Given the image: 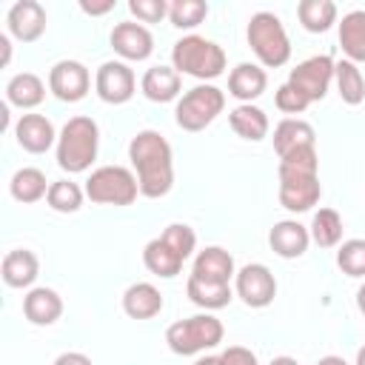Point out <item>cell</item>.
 Listing matches in <instances>:
<instances>
[{
    "instance_id": "obj_36",
    "label": "cell",
    "mask_w": 365,
    "mask_h": 365,
    "mask_svg": "<svg viewBox=\"0 0 365 365\" xmlns=\"http://www.w3.org/2000/svg\"><path fill=\"white\" fill-rule=\"evenodd\" d=\"M128 11L137 17V23H160L168 17L165 0H128Z\"/></svg>"
},
{
    "instance_id": "obj_3",
    "label": "cell",
    "mask_w": 365,
    "mask_h": 365,
    "mask_svg": "<svg viewBox=\"0 0 365 365\" xmlns=\"http://www.w3.org/2000/svg\"><path fill=\"white\" fill-rule=\"evenodd\" d=\"M97 148H100V125L91 117L77 114L60 128L57 165L68 174H83L97 160Z\"/></svg>"
},
{
    "instance_id": "obj_37",
    "label": "cell",
    "mask_w": 365,
    "mask_h": 365,
    "mask_svg": "<svg viewBox=\"0 0 365 365\" xmlns=\"http://www.w3.org/2000/svg\"><path fill=\"white\" fill-rule=\"evenodd\" d=\"M274 106L279 108V111H285V114H302L311 103L294 88V86H288V83H282L279 88H277V94H274Z\"/></svg>"
},
{
    "instance_id": "obj_18",
    "label": "cell",
    "mask_w": 365,
    "mask_h": 365,
    "mask_svg": "<svg viewBox=\"0 0 365 365\" xmlns=\"http://www.w3.org/2000/svg\"><path fill=\"white\" fill-rule=\"evenodd\" d=\"M268 88V74L257 63H237L228 74V94L240 103H251L262 97Z\"/></svg>"
},
{
    "instance_id": "obj_31",
    "label": "cell",
    "mask_w": 365,
    "mask_h": 365,
    "mask_svg": "<svg viewBox=\"0 0 365 365\" xmlns=\"http://www.w3.org/2000/svg\"><path fill=\"white\" fill-rule=\"evenodd\" d=\"M334 80H336V91H339L342 103L359 106L365 100V77L356 63H351V60L334 63Z\"/></svg>"
},
{
    "instance_id": "obj_34",
    "label": "cell",
    "mask_w": 365,
    "mask_h": 365,
    "mask_svg": "<svg viewBox=\"0 0 365 365\" xmlns=\"http://www.w3.org/2000/svg\"><path fill=\"white\" fill-rule=\"evenodd\" d=\"M208 17V3L202 0H174L168 3V20L177 29H197Z\"/></svg>"
},
{
    "instance_id": "obj_5",
    "label": "cell",
    "mask_w": 365,
    "mask_h": 365,
    "mask_svg": "<svg viewBox=\"0 0 365 365\" xmlns=\"http://www.w3.org/2000/svg\"><path fill=\"white\" fill-rule=\"evenodd\" d=\"M245 37H248L251 51L257 54V60L265 68H279V66H285L291 60L288 31H285L282 20L274 11H257V14H251L248 29H245Z\"/></svg>"
},
{
    "instance_id": "obj_41",
    "label": "cell",
    "mask_w": 365,
    "mask_h": 365,
    "mask_svg": "<svg viewBox=\"0 0 365 365\" xmlns=\"http://www.w3.org/2000/svg\"><path fill=\"white\" fill-rule=\"evenodd\" d=\"M0 51H3V66H9V60H11V43H9L6 34H0Z\"/></svg>"
},
{
    "instance_id": "obj_26",
    "label": "cell",
    "mask_w": 365,
    "mask_h": 365,
    "mask_svg": "<svg viewBox=\"0 0 365 365\" xmlns=\"http://www.w3.org/2000/svg\"><path fill=\"white\" fill-rule=\"evenodd\" d=\"M336 26H339V46L345 60L365 63V9H354L342 14Z\"/></svg>"
},
{
    "instance_id": "obj_27",
    "label": "cell",
    "mask_w": 365,
    "mask_h": 365,
    "mask_svg": "<svg viewBox=\"0 0 365 365\" xmlns=\"http://www.w3.org/2000/svg\"><path fill=\"white\" fill-rule=\"evenodd\" d=\"M46 100V83L34 71H20L6 83V103L17 108H37Z\"/></svg>"
},
{
    "instance_id": "obj_40",
    "label": "cell",
    "mask_w": 365,
    "mask_h": 365,
    "mask_svg": "<svg viewBox=\"0 0 365 365\" xmlns=\"http://www.w3.org/2000/svg\"><path fill=\"white\" fill-rule=\"evenodd\" d=\"M80 9L86 11V14H91V17H100V14H106V11H111L114 9V0H106V3H80Z\"/></svg>"
},
{
    "instance_id": "obj_12",
    "label": "cell",
    "mask_w": 365,
    "mask_h": 365,
    "mask_svg": "<svg viewBox=\"0 0 365 365\" xmlns=\"http://www.w3.org/2000/svg\"><path fill=\"white\" fill-rule=\"evenodd\" d=\"M91 88V74L80 60H60L48 71V91L63 103H80Z\"/></svg>"
},
{
    "instance_id": "obj_13",
    "label": "cell",
    "mask_w": 365,
    "mask_h": 365,
    "mask_svg": "<svg viewBox=\"0 0 365 365\" xmlns=\"http://www.w3.org/2000/svg\"><path fill=\"white\" fill-rule=\"evenodd\" d=\"M111 48L123 57V60H131V63H140V60H148L151 51H154V37L151 31L143 26V23H134V20H123L111 29Z\"/></svg>"
},
{
    "instance_id": "obj_38",
    "label": "cell",
    "mask_w": 365,
    "mask_h": 365,
    "mask_svg": "<svg viewBox=\"0 0 365 365\" xmlns=\"http://www.w3.org/2000/svg\"><path fill=\"white\" fill-rule=\"evenodd\" d=\"M220 365H259V362H257V354H254L251 348L228 345V348L220 354Z\"/></svg>"
},
{
    "instance_id": "obj_20",
    "label": "cell",
    "mask_w": 365,
    "mask_h": 365,
    "mask_svg": "<svg viewBox=\"0 0 365 365\" xmlns=\"http://www.w3.org/2000/svg\"><path fill=\"white\" fill-rule=\"evenodd\" d=\"M180 88H182V74L174 66H151L140 80V91L151 103H171L180 97Z\"/></svg>"
},
{
    "instance_id": "obj_15",
    "label": "cell",
    "mask_w": 365,
    "mask_h": 365,
    "mask_svg": "<svg viewBox=\"0 0 365 365\" xmlns=\"http://www.w3.org/2000/svg\"><path fill=\"white\" fill-rule=\"evenodd\" d=\"M57 131L46 114H23L14 123V140L29 154H46L57 143Z\"/></svg>"
},
{
    "instance_id": "obj_43",
    "label": "cell",
    "mask_w": 365,
    "mask_h": 365,
    "mask_svg": "<svg viewBox=\"0 0 365 365\" xmlns=\"http://www.w3.org/2000/svg\"><path fill=\"white\" fill-rule=\"evenodd\" d=\"M268 365H299V362H297L294 356H285V354H282V356H274Z\"/></svg>"
},
{
    "instance_id": "obj_4",
    "label": "cell",
    "mask_w": 365,
    "mask_h": 365,
    "mask_svg": "<svg viewBox=\"0 0 365 365\" xmlns=\"http://www.w3.org/2000/svg\"><path fill=\"white\" fill-rule=\"evenodd\" d=\"M171 66L180 74L197 80H214L225 71V51L222 46H217L202 34H185L171 48Z\"/></svg>"
},
{
    "instance_id": "obj_11",
    "label": "cell",
    "mask_w": 365,
    "mask_h": 365,
    "mask_svg": "<svg viewBox=\"0 0 365 365\" xmlns=\"http://www.w3.org/2000/svg\"><path fill=\"white\" fill-rule=\"evenodd\" d=\"M94 91L108 106H123L137 91V77L123 60H106L94 74Z\"/></svg>"
},
{
    "instance_id": "obj_21",
    "label": "cell",
    "mask_w": 365,
    "mask_h": 365,
    "mask_svg": "<svg viewBox=\"0 0 365 365\" xmlns=\"http://www.w3.org/2000/svg\"><path fill=\"white\" fill-rule=\"evenodd\" d=\"M0 274H3V282L9 288H31L37 274H40V259L29 248H14L3 257Z\"/></svg>"
},
{
    "instance_id": "obj_46",
    "label": "cell",
    "mask_w": 365,
    "mask_h": 365,
    "mask_svg": "<svg viewBox=\"0 0 365 365\" xmlns=\"http://www.w3.org/2000/svg\"><path fill=\"white\" fill-rule=\"evenodd\" d=\"M354 365H365V345L356 351V362H354Z\"/></svg>"
},
{
    "instance_id": "obj_42",
    "label": "cell",
    "mask_w": 365,
    "mask_h": 365,
    "mask_svg": "<svg viewBox=\"0 0 365 365\" xmlns=\"http://www.w3.org/2000/svg\"><path fill=\"white\" fill-rule=\"evenodd\" d=\"M317 365H348L342 356H336V354H328V356H322Z\"/></svg>"
},
{
    "instance_id": "obj_30",
    "label": "cell",
    "mask_w": 365,
    "mask_h": 365,
    "mask_svg": "<svg viewBox=\"0 0 365 365\" xmlns=\"http://www.w3.org/2000/svg\"><path fill=\"white\" fill-rule=\"evenodd\" d=\"M297 17H299L305 31L325 34L336 23V3L334 0H299Z\"/></svg>"
},
{
    "instance_id": "obj_16",
    "label": "cell",
    "mask_w": 365,
    "mask_h": 365,
    "mask_svg": "<svg viewBox=\"0 0 365 365\" xmlns=\"http://www.w3.org/2000/svg\"><path fill=\"white\" fill-rule=\"evenodd\" d=\"M268 245H271V251H274L277 257H282V259H297V257H302V254L308 251V245H311V231H308L302 222H297V220H279V222H274V228L268 231Z\"/></svg>"
},
{
    "instance_id": "obj_33",
    "label": "cell",
    "mask_w": 365,
    "mask_h": 365,
    "mask_svg": "<svg viewBox=\"0 0 365 365\" xmlns=\"http://www.w3.org/2000/svg\"><path fill=\"white\" fill-rule=\"evenodd\" d=\"M86 200V188H80L77 182L71 180H54L48 185V194H46V202L51 211H60V214H74L80 211Z\"/></svg>"
},
{
    "instance_id": "obj_25",
    "label": "cell",
    "mask_w": 365,
    "mask_h": 365,
    "mask_svg": "<svg viewBox=\"0 0 365 365\" xmlns=\"http://www.w3.org/2000/svg\"><path fill=\"white\" fill-rule=\"evenodd\" d=\"M274 151L279 157H285L288 151L294 148H302V145H317V131L311 123L299 120V117H285L274 125Z\"/></svg>"
},
{
    "instance_id": "obj_44",
    "label": "cell",
    "mask_w": 365,
    "mask_h": 365,
    "mask_svg": "<svg viewBox=\"0 0 365 365\" xmlns=\"http://www.w3.org/2000/svg\"><path fill=\"white\" fill-rule=\"evenodd\" d=\"M356 308L365 314V282L359 285V291H356Z\"/></svg>"
},
{
    "instance_id": "obj_24",
    "label": "cell",
    "mask_w": 365,
    "mask_h": 365,
    "mask_svg": "<svg viewBox=\"0 0 365 365\" xmlns=\"http://www.w3.org/2000/svg\"><path fill=\"white\" fill-rule=\"evenodd\" d=\"M228 123H231L234 134L242 137V140H248V143L265 140L268 137V128H271L268 114L259 106H251V103H240L237 108H231L228 111Z\"/></svg>"
},
{
    "instance_id": "obj_1",
    "label": "cell",
    "mask_w": 365,
    "mask_h": 365,
    "mask_svg": "<svg viewBox=\"0 0 365 365\" xmlns=\"http://www.w3.org/2000/svg\"><path fill=\"white\" fill-rule=\"evenodd\" d=\"M128 160L137 171V182H140V194L148 200H160L171 191L174 185V154L168 140L154 131V128H143L131 137L128 143Z\"/></svg>"
},
{
    "instance_id": "obj_7",
    "label": "cell",
    "mask_w": 365,
    "mask_h": 365,
    "mask_svg": "<svg viewBox=\"0 0 365 365\" xmlns=\"http://www.w3.org/2000/svg\"><path fill=\"white\" fill-rule=\"evenodd\" d=\"M222 108H225V91L211 83H200L177 100L174 120L182 131H202L222 114Z\"/></svg>"
},
{
    "instance_id": "obj_39",
    "label": "cell",
    "mask_w": 365,
    "mask_h": 365,
    "mask_svg": "<svg viewBox=\"0 0 365 365\" xmlns=\"http://www.w3.org/2000/svg\"><path fill=\"white\" fill-rule=\"evenodd\" d=\"M51 365H94L86 354H80V351H66V354H60Z\"/></svg>"
},
{
    "instance_id": "obj_28",
    "label": "cell",
    "mask_w": 365,
    "mask_h": 365,
    "mask_svg": "<svg viewBox=\"0 0 365 365\" xmlns=\"http://www.w3.org/2000/svg\"><path fill=\"white\" fill-rule=\"evenodd\" d=\"M185 294H188V299H191L197 308H202V311H220V308H225V305L234 299L231 285L205 282V279H197V277H188Z\"/></svg>"
},
{
    "instance_id": "obj_6",
    "label": "cell",
    "mask_w": 365,
    "mask_h": 365,
    "mask_svg": "<svg viewBox=\"0 0 365 365\" xmlns=\"http://www.w3.org/2000/svg\"><path fill=\"white\" fill-rule=\"evenodd\" d=\"M225 336V328L222 322L205 311V314H194V317H185V319H177L168 325L165 331V342L174 354L180 356H194L200 351H208V348H217Z\"/></svg>"
},
{
    "instance_id": "obj_23",
    "label": "cell",
    "mask_w": 365,
    "mask_h": 365,
    "mask_svg": "<svg viewBox=\"0 0 365 365\" xmlns=\"http://www.w3.org/2000/svg\"><path fill=\"white\" fill-rule=\"evenodd\" d=\"M123 311L131 319H151L163 311V294L151 282H134L123 291Z\"/></svg>"
},
{
    "instance_id": "obj_10",
    "label": "cell",
    "mask_w": 365,
    "mask_h": 365,
    "mask_svg": "<svg viewBox=\"0 0 365 365\" xmlns=\"http://www.w3.org/2000/svg\"><path fill=\"white\" fill-rule=\"evenodd\" d=\"M234 291L248 308H268L277 297V279L268 265L248 262L234 274Z\"/></svg>"
},
{
    "instance_id": "obj_9",
    "label": "cell",
    "mask_w": 365,
    "mask_h": 365,
    "mask_svg": "<svg viewBox=\"0 0 365 365\" xmlns=\"http://www.w3.org/2000/svg\"><path fill=\"white\" fill-rule=\"evenodd\" d=\"M331 80H334V60L328 54H314L288 74V86H294L308 103L322 100L331 88Z\"/></svg>"
},
{
    "instance_id": "obj_29",
    "label": "cell",
    "mask_w": 365,
    "mask_h": 365,
    "mask_svg": "<svg viewBox=\"0 0 365 365\" xmlns=\"http://www.w3.org/2000/svg\"><path fill=\"white\" fill-rule=\"evenodd\" d=\"M48 185L51 182H46V174L40 171V168H34V165H26V168H17L14 171V177H11V182H9V191H11V197L17 200V202H37V200H43L46 194H48Z\"/></svg>"
},
{
    "instance_id": "obj_45",
    "label": "cell",
    "mask_w": 365,
    "mask_h": 365,
    "mask_svg": "<svg viewBox=\"0 0 365 365\" xmlns=\"http://www.w3.org/2000/svg\"><path fill=\"white\" fill-rule=\"evenodd\" d=\"M194 365H220V356H200Z\"/></svg>"
},
{
    "instance_id": "obj_2",
    "label": "cell",
    "mask_w": 365,
    "mask_h": 365,
    "mask_svg": "<svg viewBox=\"0 0 365 365\" xmlns=\"http://www.w3.org/2000/svg\"><path fill=\"white\" fill-rule=\"evenodd\" d=\"M277 177H279V205L291 214L311 211L322 197L317 145H302L279 157Z\"/></svg>"
},
{
    "instance_id": "obj_17",
    "label": "cell",
    "mask_w": 365,
    "mask_h": 365,
    "mask_svg": "<svg viewBox=\"0 0 365 365\" xmlns=\"http://www.w3.org/2000/svg\"><path fill=\"white\" fill-rule=\"evenodd\" d=\"M234 257L220 248V245H208L202 248L197 257H194V265H191V277L197 279H205V282H222V285H231V277H234Z\"/></svg>"
},
{
    "instance_id": "obj_14",
    "label": "cell",
    "mask_w": 365,
    "mask_h": 365,
    "mask_svg": "<svg viewBox=\"0 0 365 365\" xmlns=\"http://www.w3.org/2000/svg\"><path fill=\"white\" fill-rule=\"evenodd\" d=\"M6 23H9V31H11L14 40H20V43H34V40L43 37L48 17H46V9H43L37 0H17V3L9 9Z\"/></svg>"
},
{
    "instance_id": "obj_8",
    "label": "cell",
    "mask_w": 365,
    "mask_h": 365,
    "mask_svg": "<svg viewBox=\"0 0 365 365\" xmlns=\"http://www.w3.org/2000/svg\"><path fill=\"white\" fill-rule=\"evenodd\" d=\"M137 194V174H131L125 165H100L86 180V197L100 205H131Z\"/></svg>"
},
{
    "instance_id": "obj_22",
    "label": "cell",
    "mask_w": 365,
    "mask_h": 365,
    "mask_svg": "<svg viewBox=\"0 0 365 365\" xmlns=\"http://www.w3.org/2000/svg\"><path fill=\"white\" fill-rule=\"evenodd\" d=\"M143 262H145V268H148L154 277L171 279V277H177V274L182 271L185 257H182L174 245H168L163 237H154V240H148L145 248H143Z\"/></svg>"
},
{
    "instance_id": "obj_19",
    "label": "cell",
    "mask_w": 365,
    "mask_h": 365,
    "mask_svg": "<svg viewBox=\"0 0 365 365\" xmlns=\"http://www.w3.org/2000/svg\"><path fill=\"white\" fill-rule=\"evenodd\" d=\"M23 314L31 325H54L63 314V297L54 288L37 285L23 297Z\"/></svg>"
},
{
    "instance_id": "obj_32",
    "label": "cell",
    "mask_w": 365,
    "mask_h": 365,
    "mask_svg": "<svg viewBox=\"0 0 365 365\" xmlns=\"http://www.w3.org/2000/svg\"><path fill=\"white\" fill-rule=\"evenodd\" d=\"M311 240L319 248H336L342 242V217L334 208H319L311 220Z\"/></svg>"
},
{
    "instance_id": "obj_35",
    "label": "cell",
    "mask_w": 365,
    "mask_h": 365,
    "mask_svg": "<svg viewBox=\"0 0 365 365\" xmlns=\"http://www.w3.org/2000/svg\"><path fill=\"white\" fill-rule=\"evenodd\" d=\"M336 265L348 277H365V240H345V242H339Z\"/></svg>"
}]
</instances>
